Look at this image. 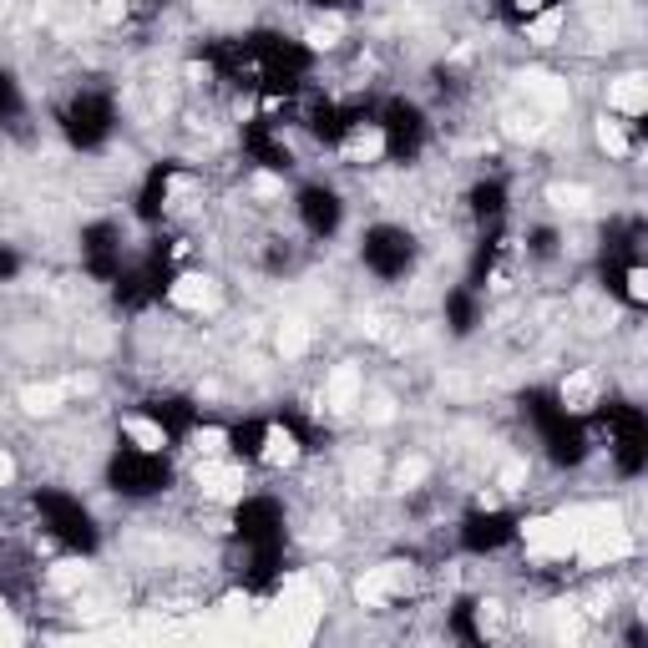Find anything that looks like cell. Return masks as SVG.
<instances>
[{"label": "cell", "mask_w": 648, "mask_h": 648, "mask_svg": "<svg viewBox=\"0 0 648 648\" xmlns=\"http://www.w3.org/2000/svg\"><path fill=\"white\" fill-rule=\"evenodd\" d=\"M25 638V624L15 618V608L6 598H0V644H21Z\"/></svg>", "instance_id": "20"}, {"label": "cell", "mask_w": 648, "mask_h": 648, "mask_svg": "<svg viewBox=\"0 0 648 648\" xmlns=\"http://www.w3.org/2000/svg\"><path fill=\"white\" fill-rule=\"evenodd\" d=\"M557 400H563V410H573V416H588V410L603 400V375L593 370V365L567 370L563 385H557Z\"/></svg>", "instance_id": "6"}, {"label": "cell", "mask_w": 648, "mask_h": 648, "mask_svg": "<svg viewBox=\"0 0 648 648\" xmlns=\"http://www.w3.org/2000/svg\"><path fill=\"white\" fill-rule=\"evenodd\" d=\"M345 157L349 163H380L385 157V133L375 127V122H360V127L345 137Z\"/></svg>", "instance_id": "12"}, {"label": "cell", "mask_w": 648, "mask_h": 648, "mask_svg": "<svg viewBox=\"0 0 648 648\" xmlns=\"http://www.w3.org/2000/svg\"><path fill=\"white\" fill-rule=\"evenodd\" d=\"M522 96H527V107H537L542 117H557L573 102V92H567V82L557 72H522Z\"/></svg>", "instance_id": "5"}, {"label": "cell", "mask_w": 648, "mask_h": 648, "mask_svg": "<svg viewBox=\"0 0 648 648\" xmlns=\"http://www.w3.org/2000/svg\"><path fill=\"white\" fill-rule=\"evenodd\" d=\"M527 477H532L527 461H522V457H506L502 471H497V492H502V497H516L522 487H527Z\"/></svg>", "instance_id": "19"}, {"label": "cell", "mask_w": 648, "mask_h": 648, "mask_svg": "<svg viewBox=\"0 0 648 648\" xmlns=\"http://www.w3.org/2000/svg\"><path fill=\"white\" fill-rule=\"evenodd\" d=\"M168 304L182 314H213L223 304V284L213 274H182L178 284L168 289Z\"/></svg>", "instance_id": "4"}, {"label": "cell", "mask_w": 648, "mask_h": 648, "mask_svg": "<svg viewBox=\"0 0 648 648\" xmlns=\"http://www.w3.org/2000/svg\"><path fill=\"white\" fill-rule=\"evenodd\" d=\"M648 294V274L644 269H628V300H644Z\"/></svg>", "instance_id": "21"}, {"label": "cell", "mask_w": 648, "mask_h": 648, "mask_svg": "<svg viewBox=\"0 0 648 648\" xmlns=\"http://www.w3.org/2000/svg\"><path fill=\"white\" fill-rule=\"evenodd\" d=\"M304 451H300V436L294 431H284V426H269L264 431V451H259V461H264L269 471H284V467H294Z\"/></svg>", "instance_id": "9"}, {"label": "cell", "mask_w": 648, "mask_h": 648, "mask_svg": "<svg viewBox=\"0 0 648 648\" xmlns=\"http://www.w3.org/2000/svg\"><path fill=\"white\" fill-rule=\"evenodd\" d=\"M320 400H324V410H330V416H349V410H360V400H365V370L355 360H339L335 370L324 375Z\"/></svg>", "instance_id": "3"}, {"label": "cell", "mask_w": 648, "mask_h": 648, "mask_svg": "<svg viewBox=\"0 0 648 648\" xmlns=\"http://www.w3.org/2000/svg\"><path fill=\"white\" fill-rule=\"evenodd\" d=\"M11 481H15V457L11 451H0V492H6Z\"/></svg>", "instance_id": "22"}, {"label": "cell", "mask_w": 648, "mask_h": 648, "mask_svg": "<svg viewBox=\"0 0 648 648\" xmlns=\"http://www.w3.org/2000/svg\"><path fill=\"white\" fill-rule=\"evenodd\" d=\"M502 133L512 137V143H537V137L547 133V117H542L537 107H512V112H502Z\"/></svg>", "instance_id": "13"}, {"label": "cell", "mask_w": 648, "mask_h": 648, "mask_svg": "<svg viewBox=\"0 0 648 648\" xmlns=\"http://www.w3.org/2000/svg\"><path fill=\"white\" fill-rule=\"evenodd\" d=\"M426 477H431V461H426V457H406V461H396V471H390V487H396V492H416Z\"/></svg>", "instance_id": "16"}, {"label": "cell", "mask_w": 648, "mask_h": 648, "mask_svg": "<svg viewBox=\"0 0 648 648\" xmlns=\"http://www.w3.org/2000/svg\"><path fill=\"white\" fill-rule=\"evenodd\" d=\"M593 137H598V147L613 157V163H624L634 147H628V133H624V122H613V117H598V127H593Z\"/></svg>", "instance_id": "15"}, {"label": "cell", "mask_w": 648, "mask_h": 648, "mask_svg": "<svg viewBox=\"0 0 648 648\" xmlns=\"http://www.w3.org/2000/svg\"><path fill=\"white\" fill-rule=\"evenodd\" d=\"M557 36H563V11H557V6H553V11H542L537 21H527V41H532V46H553Z\"/></svg>", "instance_id": "18"}, {"label": "cell", "mask_w": 648, "mask_h": 648, "mask_svg": "<svg viewBox=\"0 0 648 648\" xmlns=\"http://www.w3.org/2000/svg\"><path fill=\"white\" fill-rule=\"evenodd\" d=\"M310 339H314V330H310V320H304V314H284V320H279L274 349L284 355V360H300L304 349H310Z\"/></svg>", "instance_id": "10"}, {"label": "cell", "mask_w": 648, "mask_h": 648, "mask_svg": "<svg viewBox=\"0 0 648 648\" xmlns=\"http://www.w3.org/2000/svg\"><path fill=\"white\" fill-rule=\"evenodd\" d=\"M192 487H198V497L203 502H239L243 492H249V471L239 467L233 457H198V467H192Z\"/></svg>", "instance_id": "2"}, {"label": "cell", "mask_w": 648, "mask_h": 648, "mask_svg": "<svg viewBox=\"0 0 648 648\" xmlns=\"http://www.w3.org/2000/svg\"><path fill=\"white\" fill-rule=\"evenodd\" d=\"M192 457H229V431L223 426H198L192 431Z\"/></svg>", "instance_id": "17"}, {"label": "cell", "mask_w": 648, "mask_h": 648, "mask_svg": "<svg viewBox=\"0 0 648 648\" xmlns=\"http://www.w3.org/2000/svg\"><path fill=\"white\" fill-rule=\"evenodd\" d=\"M547 203H553L557 213H588L593 188H583V182H553V188H547Z\"/></svg>", "instance_id": "14"}, {"label": "cell", "mask_w": 648, "mask_h": 648, "mask_svg": "<svg viewBox=\"0 0 648 648\" xmlns=\"http://www.w3.org/2000/svg\"><path fill=\"white\" fill-rule=\"evenodd\" d=\"M416 583H420L416 563H375L355 577V603L370 613H385V608H396V603H406L416 593Z\"/></svg>", "instance_id": "1"}, {"label": "cell", "mask_w": 648, "mask_h": 648, "mask_svg": "<svg viewBox=\"0 0 648 648\" xmlns=\"http://www.w3.org/2000/svg\"><path fill=\"white\" fill-rule=\"evenodd\" d=\"M648 107V82L644 72H624V76H613L608 82V112L613 117H624V122H638Z\"/></svg>", "instance_id": "7"}, {"label": "cell", "mask_w": 648, "mask_h": 648, "mask_svg": "<svg viewBox=\"0 0 648 648\" xmlns=\"http://www.w3.org/2000/svg\"><path fill=\"white\" fill-rule=\"evenodd\" d=\"M66 400H72L66 380H36V385H25V390H21V410H25V416H41V420L61 416V410H66Z\"/></svg>", "instance_id": "8"}, {"label": "cell", "mask_w": 648, "mask_h": 648, "mask_svg": "<svg viewBox=\"0 0 648 648\" xmlns=\"http://www.w3.org/2000/svg\"><path fill=\"white\" fill-rule=\"evenodd\" d=\"M122 436L143 451V457H157V451H168V431L157 426V420H147V416H127L122 420Z\"/></svg>", "instance_id": "11"}]
</instances>
